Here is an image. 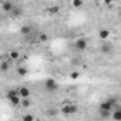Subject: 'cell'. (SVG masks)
Instances as JSON below:
<instances>
[{"label":"cell","instance_id":"cell-21","mask_svg":"<svg viewBox=\"0 0 121 121\" xmlns=\"http://www.w3.org/2000/svg\"><path fill=\"white\" fill-rule=\"evenodd\" d=\"M47 39H48V37H47V34H44V33H41V34L39 36V40H40V41H47Z\"/></svg>","mask_w":121,"mask_h":121},{"label":"cell","instance_id":"cell-15","mask_svg":"<svg viewBox=\"0 0 121 121\" xmlns=\"http://www.w3.org/2000/svg\"><path fill=\"white\" fill-rule=\"evenodd\" d=\"M9 69H10V64H9V61H2V63H0V71L6 73Z\"/></svg>","mask_w":121,"mask_h":121},{"label":"cell","instance_id":"cell-23","mask_svg":"<svg viewBox=\"0 0 121 121\" xmlns=\"http://www.w3.org/2000/svg\"><path fill=\"white\" fill-rule=\"evenodd\" d=\"M0 2H2V0H0Z\"/></svg>","mask_w":121,"mask_h":121},{"label":"cell","instance_id":"cell-18","mask_svg":"<svg viewBox=\"0 0 121 121\" xmlns=\"http://www.w3.org/2000/svg\"><path fill=\"white\" fill-rule=\"evenodd\" d=\"M73 6L74 7H81L83 6V0H73Z\"/></svg>","mask_w":121,"mask_h":121},{"label":"cell","instance_id":"cell-3","mask_svg":"<svg viewBox=\"0 0 121 121\" xmlns=\"http://www.w3.org/2000/svg\"><path fill=\"white\" fill-rule=\"evenodd\" d=\"M44 88H46L47 91H56V90L58 88V84H57V81H56L54 78H47V80L44 81Z\"/></svg>","mask_w":121,"mask_h":121},{"label":"cell","instance_id":"cell-4","mask_svg":"<svg viewBox=\"0 0 121 121\" xmlns=\"http://www.w3.org/2000/svg\"><path fill=\"white\" fill-rule=\"evenodd\" d=\"M112 51H114V44H112L111 41L104 40V43H103V46H101V53H103V54H111Z\"/></svg>","mask_w":121,"mask_h":121},{"label":"cell","instance_id":"cell-11","mask_svg":"<svg viewBox=\"0 0 121 121\" xmlns=\"http://www.w3.org/2000/svg\"><path fill=\"white\" fill-rule=\"evenodd\" d=\"M10 14H12L13 17H17V16H22V14H23V10H22V7H19V6H14V7L12 9Z\"/></svg>","mask_w":121,"mask_h":121},{"label":"cell","instance_id":"cell-9","mask_svg":"<svg viewBox=\"0 0 121 121\" xmlns=\"http://www.w3.org/2000/svg\"><path fill=\"white\" fill-rule=\"evenodd\" d=\"M13 7H14V4L10 2V0H7V2H3V3H2V10L6 12V13H10Z\"/></svg>","mask_w":121,"mask_h":121},{"label":"cell","instance_id":"cell-5","mask_svg":"<svg viewBox=\"0 0 121 121\" xmlns=\"http://www.w3.org/2000/svg\"><path fill=\"white\" fill-rule=\"evenodd\" d=\"M17 91H19V97H20V98L30 97V88H29V87H26V86L19 87V88H17Z\"/></svg>","mask_w":121,"mask_h":121},{"label":"cell","instance_id":"cell-10","mask_svg":"<svg viewBox=\"0 0 121 121\" xmlns=\"http://www.w3.org/2000/svg\"><path fill=\"white\" fill-rule=\"evenodd\" d=\"M31 31H33V29H31V26H29V24H23V26L20 27V34H23V36H29Z\"/></svg>","mask_w":121,"mask_h":121},{"label":"cell","instance_id":"cell-6","mask_svg":"<svg viewBox=\"0 0 121 121\" xmlns=\"http://www.w3.org/2000/svg\"><path fill=\"white\" fill-rule=\"evenodd\" d=\"M112 108H114V105H112L108 100L103 101V103L98 105V110H100V111H112Z\"/></svg>","mask_w":121,"mask_h":121},{"label":"cell","instance_id":"cell-17","mask_svg":"<svg viewBox=\"0 0 121 121\" xmlns=\"http://www.w3.org/2000/svg\"><path fill=\"white\" fill-rule=\"evenodd\" d=\"M33 120H34V115H31V114L23 115V121H33Z\"/></svg>","mask_w":121,"mask_h":121},{"label":"cell","instance_id":"cell-8","mask_svg":"<svg viewBox=\"0 0 121 121\" xmlns=\"http://www.w3.org/2000/svg\"><path fill=\"white\" fill-rule=\"evenodd\" d=\"M77 105H70V104H67V105H63V108H61V111L64 112V114H76L77 112Z\"/></svg>","mask_w":121,"mask_h":121},{"label":"cell","instance_id":"cell-7","mask_svg":"<svg viewBox=\"0 0 121 121\" xmlns=\"http://www.w3.org/2000/svg\"><path fill=\"white\" fill-rule=\"evenodd\" d=\"M110 34H111V31L108 30V29H100L98 30V39L100 40H108L110 39Z\"/></svg>","mask_w":121,"mask_h":121},{"label":"cell","instance_id":"cell-2","mask_svg":"<svg viewBox=\"0 0 121 121\" xmlns=\"http://www.w3.org/2000/svg\"><path fill=\"white\" fill-rule=\"evenodd\" d=\"M74 46H76V50H78V51H84V50H87L88 41H87V39L80 37V39H77V40H76Z\"/></svg>","mask_w":121,"mask_h":121},{"label":"cell","instance_id":"cell-22","mask_svg":"<svg viewBox=\"0 0 121 121\" xmlns=\"http://www.w3.org/2000/svg\"><path fill=\"white\" fill-rule=\"evenodd\" d=\"M103 2H104V3H105L107 6H111V3L114 2V0H103Z\"/></svg>","mask_w":121,"mask_h":121},{"label":"cell","instance_id":"cell-16","mask_svg":"<svg viewBox=\"0 0 121 121\" xmlns=\"http://www.w3.org/2000/svg\"><path fill=\"white\" fill-rule=\"evenodd\" d=\"M60 12V7L58 6H51V7H48V13L50 14H57Z\"/></svg>","mask_w":121,"mask_h":121},{"label":"cell","instance_id":"cell-13","mask_svg":"<svg viewBox=\"0 0 121 121\" xmlns=\"http://www.w3.org/2000/svg\"><path fill=\"white\" fill-rule=\"evenodd\" d=\"M20 105H22V107H24V108H27V107H30V105H31V100H30V97H26V98H22V101H20Z\"/></svg>","mask_w":121,"mask_h":121},{"label":"cell","instance_id":"cell-20","mask_svg":"<svg viewBox=\"0 0 121 121\" xmlns=\"http://www.w3.org/2000/svg\"><path fill=\"white\" fill-rule=\"evenodd\" d=\"M100 114H101L103 118H108L111 115V111H100Z\"/></svg>","mask_w":121,"mask_h":121},{"label":"cell","instance_id":"cell-1","mask_svg":"<svg viewBox=\"0 0 121 121\" xmlns=\"http://www.w3.org/2000/svg\"><path fill=\"white\" fill-rule=\"evenodd\" d=\"M7 100L12 103V105H14V107H19L20 105V101H22V98L19 97V91H17V88L16 90H10V91H7Z\"/></svg>","mask_w":121,"mask_h":121},{"label":"cell","instance_id":"cell-12","mask_svg":"<svg viewBox=\"0 0 121 121\" xmlns=\"http://www.w3.org/2000/svg\"><path fill=\"white\" fill-rule=\"evenodd\" d=\"M27 73H29V70H27L26 67H23V66H19V67H17V74H19L20 77H26Z\"/></svg>","mask_w":121,"mask_h":121},{"label":"cell","instance_id":"cell-14","mask_svg":"<svg viewBox=\"0 0 121 121\" xmlns=\"http://www.w3.org/2000/svg\"><path fill=\"white\" fill-rule=\"evenodd\" d=\"M9 57H10V60H19L20 54L17 50H12V51H9Z\"/></svg>","mask_w":121,"mask_h":121},{"label":"cell","instance_id":"cell-19","mask_svg":"<svg viewBox=\"0 0 121 121\" xmlns=\"http://www.w3.org/2000/svg\"><path fill=\"white\" fill-rule=\"evenodd\" d=\"M78 77H80V73H78V71H73V73L70 74V78H71V80H77Z\"/></svg>","mask_w":121,"mask_h":121}]
</instances>
